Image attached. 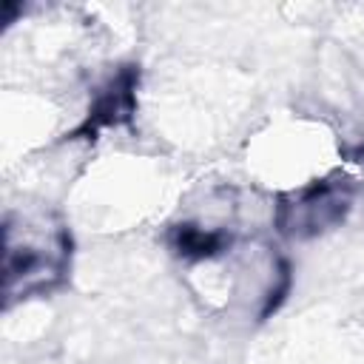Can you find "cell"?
<instances>
[{"instance_id":"6da1fadb","label":"cell","mask_w":364,"mask_h":364,"mask_svg":"<svg viewBox=\"0 0 364 364\" xmlns=\"http://www.w3.org/2000/svg\"><path fill=\"white\" fill-rule=\"evenodd\" d=\"M68 264V236L46 216L6 219L3 245V293L26 299L54 287Z\"/></svg>"},{"instance_id":"7a4b0ae2","label":"cell","mask_w":364,"mask_h":364,"mask_svg":"<svg viewBox=\"0 0 364 364\" xmlns=\"http://www.w3.org/2000/svg\"><path fill=\"white\" fill-rule=\"evenodd\" d=\"M353 205V191L344 179H313L310 185L290 191L276 208V228L284 236L304 239L336 228Z\"/></svg>"}]
</instances>
